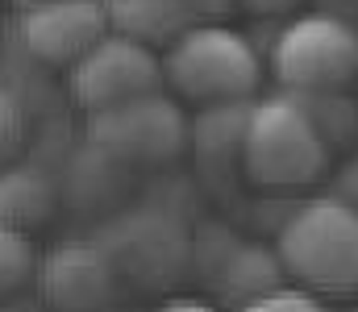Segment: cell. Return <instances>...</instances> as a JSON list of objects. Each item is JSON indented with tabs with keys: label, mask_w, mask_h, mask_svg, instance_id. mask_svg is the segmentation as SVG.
I'll use <instances>...</instances> for the list:
<instances>
[{
	"label": "cell",
	"mask_w": 358,
	"mask_h": 312,
	"mask_svg": "<svg viewBox=\"0 0 358 312\" xmlns=\"http://www.w3.org/2000/svg\"><path fill=\"white\" fill-rule=\"evenodd\" d=\"M25 138H29L25 104H21V96H17L13 88H4V84H0V167L21 163Z\"/></svg>",
	"instance_id": "16"
},
{
	"label": "cell",
	"mask_w": 358,
	"mask_h": 312,
	"mask_svg": "<svg viewBox=\"0 0 358 312\" xmlns=\"http://www.w3.org/2000/svg\"><path fill=\"white\" fill-rule=\"evenodd\" d=\"M17 8H34V4H46V0H13Z\"/></svg>",
	"instance_id": "22"
},
{
	"label": "cell",
	"mask_w": 358,
	"mask_h": 312,
	"mask_svg": "<svg viewBox=\"0 0 358 312\" xmlns=\"http://www.w3.org/2000/svg\"><path fill=\"white\" fill-rule=\"evenodd\" d=\"M59 205L55 179L34 163H8L0 167V225H13L21 233H34L50 221Z\"/></svg>",
	"instance_id": "12"
},
{
	"label": "cell",
	"mask_w": 358,
	"mask_h": 312,
	"mask_svg": "<svg viewBox=\"0 0 358 312\" xmlns=\"http://www.w3.org/2000/svg\"><path fill=\"white\" fill-rule=\"evenodd\" d=\"M279 288H287V271H283L275 246L242 242V246H234V250L221 258V267H217V292H221V300L234 312L246 309V304H255L259 296L279 292Z\"/></svg>",
	"instance_id": "10"
},
{
	"label": "cell",
	"mask_w": 358,
	"mask_h": 312,
	"mask_svg": "<svg viewBox=\"0 0 358 312\" xmlns=\"http://www.w3.org/2000/svg\"><path fill=\"white\" fill-rule=\"evenodd\" d=\"M187 8H192V17L196 21H221L225 13H234L238 8V0H183Z\"/></svg>",
	"instance_id": "18"
},
{
	"label": "cell",
	"mask_w": 358,
	"mask_h": 312,
	"mask_svg": "<svg viewBox=\"0 0 358 312\" xmlns=\"http://www.w3.org/2000/svg\"><path fill=\"white\" fill-rule=\"evenodd\" d=\"M38 296L50 312H108L117 300L121 275L100 242H59L38 258Z\"/></svg>",
	"instance_id": "8"
},
{
	"label": "cell",
	"mask_w": 358,
	"mask_h": 312,
	"mask_svg": "<svg viewBox=\"0 0 358 312\" xmlns=\"http://www.w3.org/2000/svg\"><path fill=\"white\" fill-rule=\"evenodd\" d=\"M38 271V250H34V237L13 229V225H0V300L21 292Z\"/></svg>",
	"instance_id": "14"
},
{
	"label": "cell",
	"mask_w": 358,
	"mask_h": 312,
	"mask_svg": "<svg viewBox=\"0 0 358 312\" xmlns=\"http://www.w3.org/2000/svg\"><path fill=\"white\" fill-rule=\"evenodd\" d=\"M329 150L334 146L321 138V129L300 108V101L279 92V96L250 104L238 163L246 167L250 184L287 192V188L317 184L329 171Z\"/></svg>",
	"instance_id": "3"
},
{
	"label": "cell",
	"mask_w": 358,
	"mask_h": 312,
	"mask_svg": "<svg viewBox=\"0 0 358 312\" xmlns=\"http://www.w3.org/2000/svg\"><path fill=\"white\" fill-rule=\"evenodd\" d=\"M104 254L113 258L121 279H134L142 288H163L176 283L183 275L187 258H192V237L176 216L159 212V208H138L117 216L100 237Z\"/></svg>",
	"instance_id": "6"
},
{
	"label": "cell",
	"mask_w": 358,
	"mask_h": 312,
	"mask_svg": "<svg viewBox=\"0 0 358 312\" xmlns=\"http://www.w3.org/2000/svg\"><path fill=\"white\" fill-rule=\"evenodd\" d=\"M159 88H163L159 54L121 34H104L84 59L67 67V92L84 112H100V108H113Z\"/></svg>",
	"instance_id": "7"
},
{
	"label": "cell",
	"mask_w": 358,
	"mask_h": 312,
	"mask_svg": "<svg viewBox=\"0 0 358 312\" xmlns=\"http://www.w3.org/2000/svg\"><path fill=\"white\" fill-rule=\"evenodd\" d=\"M250 104L255 101L204 104V108L192 117V142H187V150H196L204 163H208V158H238Z\"/></svg>",
	"instance_id": "13"
},
{
	"label": "cell",
	"mask_w": 358,
	"mask_h": 312,
	"mask_svg": "<svg viewBox=\"0 0 358 312\" xmlns=\"http://www.w3.org/2000/svg\"><path fill=\"white\" fill-rule=\"evenodd\" d=\"M108 312H121V309H108Z\"/></svg>",
	"instance_id": "23"
},
{
	"label": "cell",
	"mask_w": 358,
	"mask_h": 312,
	"mask_svg": "<svg viewBox=\"0 0 358 312\" xmlns=\"http://www.w3.org/2000/svg\"><path fill=\"white\" fill-rule=\"evenodd\" d=\"M155 312H221V309H217V304H208V300H187V296H176V300L159 304Z\"/></svg>",
	"instance_id": "20"
},
{
	"label": "cell",
	"mask_w": 358,
	"mask_h": 312,
	"mask_svg": "<svg viewBox=\"0 0 358 312\" xmlns=\"http://www.w3.org/2000/svg\"><path fill=\"white\" fill-rule=\"evenodd\" d=\"M21 46L46 67H71L108 34L100 0H46L21 8Z\"/></svg>",
	"instance_id": "9"
},
{
	"label": "cell",
	"mask_w": 358,
	"mask_h": 312,
	"mask_svg": "<svg viewBox=\"0 0 358 312\" xmlns=\"http://www.w3.org/2000/svg\"><path fill=\"white\" fill-rule=\"evenodd\" d=\"M292 96V92H287ZM300 108L313 117V125L321 129V138L329 146H338L350 129L358 125V108L346 101V92H308V96H296Z\"/></svg>",
	"instance_id": "15"
},
{
	"label": "cell",
	"mask_w": 358,
	"mask_h": 312,
	"mask_svg": "<svg viewBox=\"0 0 358 312\" xmlns=\"http://www.w3.org/2000/svg\"><path fill=\"white\" fill-rule=\"evenodd\" d=\"M271 71L283 92H346L358 80V29L334 13H304L275 34Z\"/></svg>",
	"instance_id": "4"
},
{
	"label": "cell",
	"mask_w": 358,
	"mask_h": 312,
	"mask_svg": "<svg viewBox=\"0 0 358 312\" xmlns=\"http://www.w3.org/2000/svg\"><path fill=\"white\" fill-rule=\"evenodd\" d=\"M163 84L176 101L192 104H225L255 101L263 84V59L250 46L246 34L221 25V21H196L183 29L159 59Z\"/></svg>",
	"instance_id": "2"
},
{
	"label": "cell",
	"mask_w": 358,
	"mask_h": 312,
	"mask_svg": "<svg viewBox=\"0 0 358 312\" xmlns=\"http://www.w3.org/2000/svg\"><path fill=\"white\" fill-rule=\"evenodd\" d=\"M238 312H334L321 296H313V292H304V288H279V292H271V296H259L255 304H246V309Z\"/></svg>",
	"instance_id": "17"
},
{
	"label": "cell",
	"mask_w": 358,
	"mask_h": 312,
	"mask_svg": "<svg viewBox=\"0 0 358 312\" xmlns=\"http://www.w3.org/2000/svg\"><path fill=\"white\" fill-rule=\"evenodd\" d=\"M346 205H355L358 208V163H350L346 171H342V192H338Z\"/></svg>",
	"instance_id": "21"
},
{
	"label": "cell",
	"mask_w": 358,
	"mask_h": 312,
	"mask_svg": "<svg viewBox=\"0 0 358 312\" xmlns=\"http://www.w3.org/2000/svg\"><path fill=\"white\" fill-rule=\"evenodd\" d=\"M300 0H238V8H246V13H259V17H271V13H287V8H296Z\"/></svg>",
	"instance_id": "19"
},
{
	"label": "cell",
	"mask_w": 358,
	"mask_h": 312,
	"mask_svg": "<svg viewBox=\"0 0 358 312\" xmlns=\"http://www.w3.org/2000/svg\"><path fill=\"white\" fill-rule=\"evenodd\" d=\"M275 254L287 279L313 296H355L358 292V208L342 196H317L296 208Z\"/></svg>",
	"instance_id": "1"
},
{
	"label": "cell",
	"mask_w": 358,
	"mask_h": 312,
	"mask_svg": "<svg viewBox=\"0 0 358 312\" xmlns=\"http://www.w3.org/2000/svg\"><path fill=\"white\" fill-rule=\"evenodd\" d=\"M108 17V34H121L138 46H171L183 29L196 25L183 0H100Z\"/></svg>",
	"instance_id": "11"
},
{
	"label": "cell",
	"mask_w": 358,
	"mask_h": 312,
	"mask_svg": "<svg viewBox=\"0 0 358 312\" xmlns=\"http://www.w3.org/2000/svg\"><path fill=\"white\" fill-rule=\"evenodd\" d=\"M88 142L117 163H138V167H163L176 163L192 142V117L183 112L176 96L146 92L134 101H121L113 108L88 112Z\"/></svg>",
	"instance_id": "5"
}]
</instances>
